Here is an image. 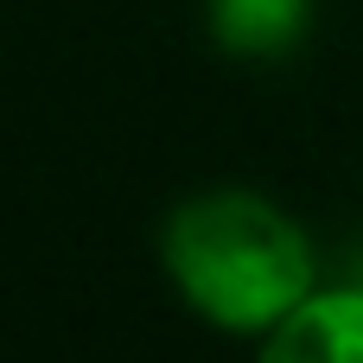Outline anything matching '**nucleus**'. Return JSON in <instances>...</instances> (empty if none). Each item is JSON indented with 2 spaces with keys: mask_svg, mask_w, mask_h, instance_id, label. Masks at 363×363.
<instances>
[{
  "mask_svg": "<svg viewBox=\"0 0 363 363\" xmlns=\"http://www.w3.org/2000/svg\"><path fill=\"white\" fill-rule=\"evenodd\" d=\"M179 300L236 338H268L313 300V242L255 191H204L166 217L160 236Z\"/></svg>",
  "mask_w": 363,
  "mask_h": 363,
  "instance_id": "obj_1",
  "label": "nucleus"
},
{
  "mask_svg": "<svg viewBox=\"0 0 363 363\" xmlns=\"http://www.w3.org/2000/svg\"><path fill=\"white\" fill-rule=\"evenodd\" d=\"M262 363H363V294L338 287V294H313L306 306H294L268 332Z\"/></svg>",
  "mask_w": 363,
  "mask_h": 363,
  "instance_id": "obj_2",
  "label": "nucleus"
},
{
  "mask_svg": "<svg viewBox=\"0 0 363 363\" xmlns=\"http://www.w3.org/2000/svg\"><path fill=\"white\" fill-rule=\"evenodd\" d=\"M211 26L236 57H274L306 32V0H211Z\"/></svg>",
  "mask_w": 363,
  "mask_h": 363,
  "instance_id": "obj_3",
  "label": "nucleus"
}]
</instances>
